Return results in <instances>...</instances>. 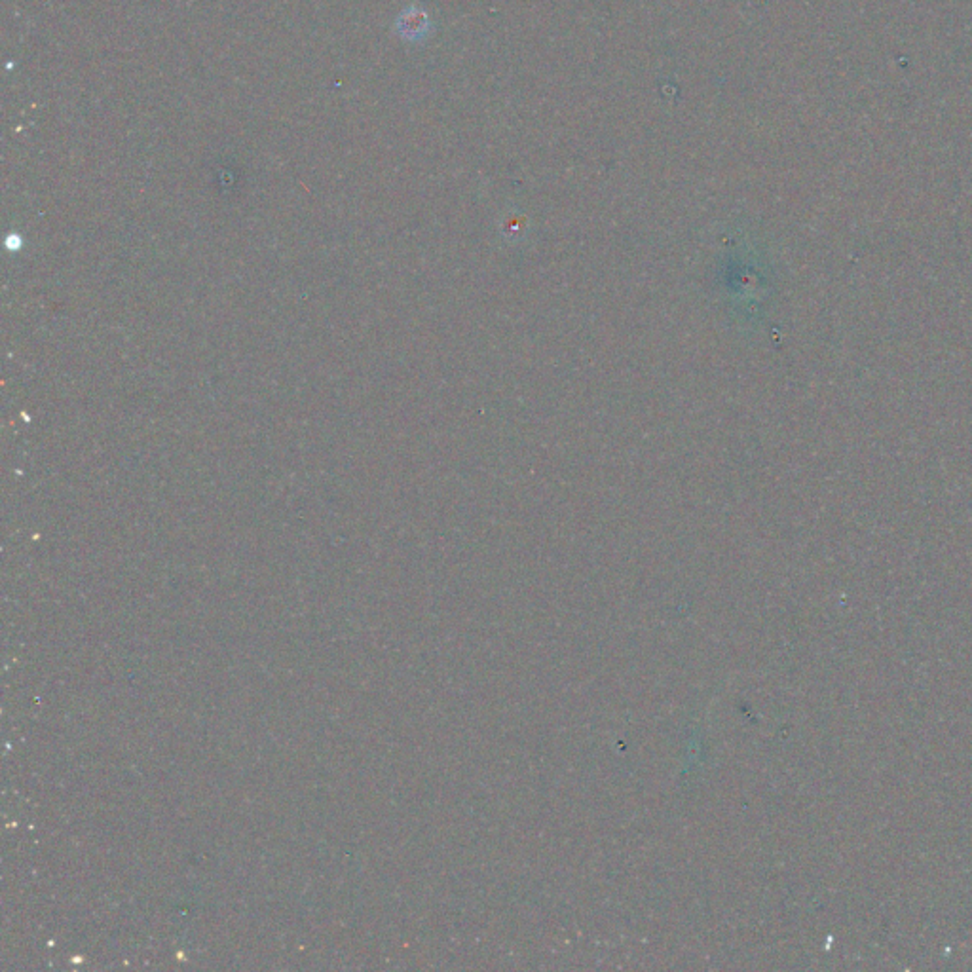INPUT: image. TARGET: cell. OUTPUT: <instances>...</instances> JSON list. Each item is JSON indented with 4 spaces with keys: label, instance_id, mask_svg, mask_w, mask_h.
I'll return each mask as SVG.
<instances>
[{
    "label": "cell",
    "instance_id": "1",
    "mask_svg": "<svg viewBox=\"0 0 972 972\" xmlns=\"http://www.w3.org/2000/svg\"><path fill=\"white\" fill-rule=\"evenodd\" d=\"M395 33L407 42H422L431 33L428 12L416 4L407 6L395 19Z\"/></svg>",
    "mask_w": 972,
    "mask_h": 972
}]
</instances>
